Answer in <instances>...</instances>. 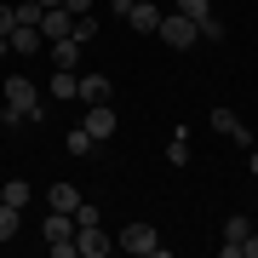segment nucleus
Returning a JSON list of instances; mask_svg holds the SVG:
<instances>
[{
  "label": "nucleus",
  "instance_id": "1",
  "mask_svg": "<svg viewBox=\"0 0 258 258\" xmlns=\"http://www.w3.org/2000/svg\"><path fill=\"white\" fill-rule=\"evenodd\" d=\"M0 98L12 103V109H18L23 120H46V103H40V86L29 81V75H6V81H0Z\"/></svg>",
  "mask_w": 258,
  "mask_h": 258
},
{
  "label": "nucleus",
  "instance_id": "2",
  "mask_svg": "<svg viewBox=\"0 0 258 258\" xmlns=\"http://www.w3.org/2000/svg\"><path fill=\"white\" fill-rule=\"evenodd\" d=\"M115 247H120V252H132V258H166L161 230H155V224H144V218H132L126 230L115 235Z\"/></svg>",
  "mask_w": 258,
  "mask_h": 258
},
{
  "label": "nucleus",
  "instance_id": "3",
  "mask_svg": "<svg viewBox=\"0 0 258 258\" xmlns=\"http://www.w3.org/2000/svg\"><path fill=\"white\" fill-rule=\"evenodd\" d=\"M155 35L172 52H189L195 40H201V29H195V18H184V12H161V29H155Z\"/></svg>",
  "mask_w": 258,
  "mask_h": 258
},
{
  "label": "nucleus",
  "instance_id": "4",
  "mask_svg": "<svg viewBox=\"0 0 258 258\" xmlns=\"http://www.w3.org/2000/svg\"><path fill=\"white\" fill-rule=\"evenodd\" d=\"M81 126H86L92 144H109L115 126H120V115H115V103H86V120H81Z\"/></svg>",
  "mask_w": 258,
  "mask_h": 258
},
{
  "label": "nucleus",
  "instance_id": "5",
  "mask_svg": "<svg viewBox=\"0 0 258 258\" xmlns=\"http://www.w3.org/2000/svg\"><path fill=\"white\" fill-rule=\"evenodd\" d=\"M120 23H126L132 35H155V29H161V12L149 6V0H126V6H120Z\"/></svg>",
  "mask_w": 258,
  "mask_h": 258
},
{
  "label": "nucleus",
  "instance_id": "6",
  "mask_svg": "<svg viewBox=\"0 0 258 258\" xmlns=\"http://www.w3.org/2000/svg\"><path fill=\"white\" fill-rule=\"evenodd\" d=\"M212 132H224V138H235L241 149H252V126L230 109V103H218V109H212Z\"/></svg>",
  "mask_w": 258,
  "mask_h": 258
},
{
  "label": "nucleus",
  "instance_id": "7",
  "mask_svg": "<svg viewBox=\"0 0 258 258\" xmlns=\"http://www.w3.org/2000/svg\"><path fill=\"white\" fill-rule=\"evenodd\" d=\"M75 98H81V103H109L115 98V81H109V75H75Z\"/></svg>",
  "mask_w": 258,
  "mask_h": 258
},
{
  "label": "nucleus",
  "instance_id": "8",
  "mask_svg": "<svg viewBox=\"0 0 258 258\" xmlns=\"http://www.w3.org/2000/svg\"><path fill=\"white\" fill-rule=\"evenodd\" d=\"M75 252L103 258V252H115V235H103V224H86V230H75Z\"/></svg>",
  "mask_w": 258,
  "mask_h": 258
},
{
  "label": "nucleus",
  "instance_id": "9",
  "mask_svg": "<svg viewBox=\"0 0 258 258\" xmlns=\"http://www.w3.org/2000/svg\"><path fill=\"white\" fill-rule=\"evenodd\" d=\"M46 57H52V69H81L86 46H81L75 35H63V40H46Z\"/></svg>",
  "mask_w": 258,
  "mask_h": 258
},
{
  "label": "nucleus",
  "instance_id": "10",
  "mask_svg": "<svg viewBox=\"0 0 258 258\" xmlns=\"http://www.w3.org/2000/svg\"><path fill=\"white\" fill-rule=\"evenodd\" d=\"M6 46L18 52V57H40V52H46V35H40V29H29V23H18V29L6 35Z\"/></svg>",
  "mask_w": 258,
  "mask_h": 258
},
{
  "label": "nucleus",
  "instance_id": "11",
  "mask_svg": "<svg viewBox=\"0 0 258 258\" xmlns=\"http://www.w3.org/2000/svg\"><path fill=\"white\" fill-rule=\"evenodd\" d=\"M81 201H86V195H81V189H75V184H69V178H57V184L46 189V207H52V212H75V207H81Z\"/></svg>",
  "mask_w": 258,
  "mask_h": 258
},
{
  "label": "nucleus",
  "instance_id": "12",
  "mask_svg": "<svg viewBox=\"0 0 258 258\" xmlns=\"http://www.w3.org/2000/svg\"><path fill=\"white\" fill-rule=\"evenodd\" d=\"M69 29H75V18H69L63 6H46V12H40V35H46V40H63Z\"/></svg>",
  "mask_w": 258,
  "mask_h": 258
},
{
  "label": "nucleus",
  "instance_id": "13",
  "mask_svg": "<svg viewBox=\"0 0 258 258\" xmlns=\"http://www.w3.org/2000/svg\"><path fill=\"white\" fill-rule=\"evenodd\" d=\"M0 201H6V207H29V201H35V189H29V178H6V184H0Z\"/></svg>",
  "mask_w": 258,
  "mask_h": 258
},
{
  "label": "nucleus",
  "instance_id": "14",
  "mask_svg": "<svg viewBox=\"0 0 258 258\" xmlns=\"http://www.w3.org/2000/svg\"><path fill=\"white\" fill-rule=\"evenodd\" d=\"M75 235V218H69V212H52L46 207V241H69Z\"/></svg>",
  "mask_w": 258,
  "mask_h": 258
},
{
  "label": "nucleus",
  "instance_id": "15",
  "mask_svg": "<svg viewBox=\"0 0 258 258\" xmlns=\"http://www.w3.org/2000/svg\"><path fill=\"white\" fill-rule=\"evenodd\" d=\"M189 155H195V149H189V132L178 126V132H172V144H166V161H172V166H189Z\"/></svg>",
  "mask_w": 258,
  "mask_h": 258
},
{
  "label": "nucleus",
  "instance_id": "16",
  "mask_svg": "<svg viewBox=\"0 0 258 258\" xmlns=\"http://www.w3.org/2000/svg\"><path fill=\"white\" fill-rule=\"evenodd\" d=\"M18 230H23V212L0 201V241H12V235H18Z\"/></svg>",
  "mask_w": 258,
  "mask_h": 258
},
{
  "label": "nucleus",
  "instance_id": "17",
  "mask_svg": "<svg viewBox=\"0 0 258 258\" xmlns=\"http://www.w3.org/2000/svg\"><path fill=\"white\" fill-rule=\"evenodd\" d=\"M75 40H81V46H92L98 40V12H86V18H75V29H69Z\"/></svg>",
  "mask_w": 258,
  "mask_h": 258
},
{
  "label": "nucleus",
  "instance_id": "18",
  "mask_svg": "<svg viewBox=\"0 0 258 258\" xmlns=\"http://www.w3.org/2000/svg\"><path fill=\"white\" fill-rule=\"evenodd\" d=\"M40 12H46L40 0H18V6H12V18H18V23H29V29H40Z\"/></svg>",
  "mask_w": 258,
  "mask_h": 258
},
{
  "label": "nucleus",
  "instance_id": "19",
  "mask_svg": "<svg viewBox=\"0 0 258 258\" xmlns=\"http://www.w3.org/2000/svg\"><path fill=\"white\" fill-rule=\"evenodd\" d=\"M46 92H52L57 103H63V98H75V69H57V75H52V86H46Z\"/></svg>",
  "mask_w": 258,
  "mask_h": 258
},
{
  "label": "nucleus",
  "instance_id": "20",
  "mask_svg": "<svg viewBox=\"0 0 258 258\" xmlns=\"http://www.w3.org/2000/svg\"><path fill=\"white\" fill-rule=\"evenodd\" d=\"M63 149H69V155H98V149H92V138H86V126H75L69 138H63Z\"/></svg>",
  "mask_w": 258,
  "mask_h": 258
},
{
  "label": "nucleus",
  "instance_id": "21",
  "mask_svg": "<svg viewBox=\"0 0 258 258\" xmlns=\"http://www.w3.org/2000/svg\"><path fill=\"white\" fill-rule=\"evenodd\" d=\"M195 29H201V40H212V46L224 40V18H218V12H207V18L195 23Z\"/></svg>",
  "mask_w": 258,
  "mask_h": 258
},
{
  "label": "nucleus",
  "instance_id": "22",
  "mask_svg": "<svg viewBox=\"0 0 258 258\" xmlns=\"http://www.w3.org/2000/svg\"><path fill=\"white\" fill-rule=\"evenodd\" d=\"M18 126H29V120L12 109V103H0V132H18Z\"/></svg>",
  "mask_w": 258,
  "mask_h": 258
},
{
  "label": "nucleus",
  "instance_id": "23",
  "mask_svg": "<svg viewBox=\"0 0 258 258\" xmlns=\"http://www.w3.org/2000/svg\"><path fill=\"white\" fill-rule=\"evenodd\" d=\"M178 12H184V18H195V23H201L207 12H212V0H178Z\"/></svg>",
  "mask_w": 258,
  "mask_h": 258
},
{
  "label": "nucleus",
  "instance_id": "24",
  "mask_svg": "<svg viewBox=\"0 0 258 258\" xmlns=\"http://www.w3.org/2000/svg\"><path fill=\"white\" fill-rule=\"evenodd\" d=\"M46 252H52V258H81V252H75V235H69V241H46Z\"/></svg>",
  "mask_w": 258,
  "mask_h": 258
},
{
  "label": "nucleus",
  "instance_id": "25",
  "mask_svg": "<svg viewBox=\"0 0 258 258\" xmlns=\"http://www.w3.org/2000/svg\"><path fill=\"white\" fill-rule=\"evenodd\" d=\"M12 29H18V18H12V6H6V0H0V40H6Z\"/></svg>",
  "mask_w": 258,
  "mask_h": 258
},
{
  "label": "nucleus",
  "instance_id": "26",
  "mask_svg": "<svg viewBox=\"0 0 258 258\" xmlns=\"http://www.w3.org/2000/svg\"><path fill=\"white\" fill-rule=\"evenodd\" d=\"M63 12H69V18H86V12H92V0H63Z\"/></svg>",
  "mask_w": 258,
  "mask_h": 258
},
{
  "label": "nucleus",
  "instance_id": "27",
  "mask_svg": "<svg viewBox=\"0 0 258 258\" xmlns=\"http://www.w3.org/2000/svg\"><path fill=\"white\" fill-rule=\"evenodd\" d=\"M241 258H258V235L247 230V241H241Z\"/></svg>",
  "mask_w": 258,
  "mask_h": 258
},
{
  "label": "nucleus",
  "instance_id": "28",
  "mask_svg": "<svg viewBox=\"0 0 258 258\" xmlns=\"http://www.w3.org/2000/svg\"><path fill=\"white\" fill-rule=\"evenodd\" d=\"M247 166H252V178H258V149H252V155H247Z\"/></svg>",
  "mask_w": 258,
  "mask_h": 258
},
{
  "label": "nucleus",
  "instance_id": "29",
  "mask_svg": "<svg viewBox=\"0 0 258 258\" xmlns=\"http://www.w3.org/2000/svg\"><path fill=\"white\" fill-rule=\"evenodd\" d=\"M40 6H63V0H40Z\"/></svg>",
  "mask_w": 258,
  "mask_h": 258
}]
</instances>
